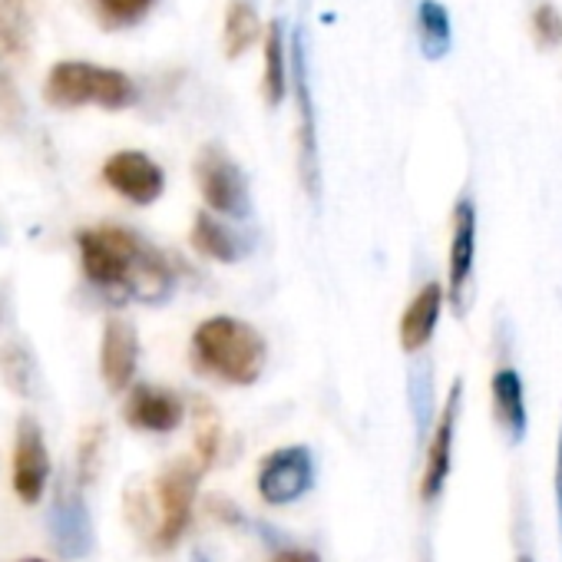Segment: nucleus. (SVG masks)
Wrapping results in <instances>:
<instances>
[{
  "mask_svg": "<svg viewBox=\"0 0 562 562\" xmlns=\"http://www.w3.org/2000/svg\"><path fill=\"white\" fill-rule=\"evenodd\" d=\"M80 261L90 285H97L113 302L162 305L176 289V271L166 255L146 245L133 228L97 225L77 235Z\"/></svg>",
  "mask_w": 562,
  "mask_h": 562,
  "instance_id": "nucleus-1",
  "label": "nucleus"
},
{
  "mask_svg": "<svg viewBox=\"0 0 562 562\" xmlns=\"http://www.w3.org/2000/svg\"><path fill=\"white\" fill-rule=\"evenodd\" d=\"M192 364L232 387H251L268 364L261 331L235 315H212L192 331Z\"/></svg>",
  "mask_w": 562,
  "mask_h": 562,
  "instance_id": "nucleus-2",
  "label": "nucleus"
},
{
  "mask_svg": "<svg viewBox=\"0 0 562 562\" xmlns=\"http://www.w3.org/2000/svg\"><path fill=\"white\" fill-rule=\"evenodd\" d=\"M44 97L50 106L74 110V106H103V110H126L136 103V83L113 67H97L87 60H60L50 67L44 83Z\"/></svg>",
  "mask_w": 562,
  "mask_h": 562,
  "instance_id": "nucleus-3",
  "label": "nucleus"
},
{
  "mask_svg": "<svg viewBox=\"0 0 562 562\" xmlns=\"http://www.w3.org/2000/svg\"><path fill=\"white\" fill-rule=\"evenodd\" d=\"M202 470L205 467L199 460H176L159 473V480H156L159 522H156V532H153L156 549H172L182 539V532L189 529Z\"/></svg>",
  "mask_w": 562,
  "mask_h": 562,
  "instance_id": "nucleus-4",
  "label": "nucleus"
},
{
  "mask_svg": "<svg viewBox=\"0 0 562 562\" xmlns=\"http://www.w3.org/2000/svg\"><path fill=\"white\" fill-rule=\"evenodd\" d=\"M195 182L205 199V205L228 218H248L251 199L241 166L215 143L202 146L195 156Z\"/></svg>",
  "mask_w": 562,
  "mask_h": 562,
  "instance_id": "nucleus-5",
  "label": "nucleus"
},
{
  "mask_svg": "<svg viewBox=\"0 0 562 562\" xmlns=\"http://www.w3.org/2000/svg\"><path fill=\"white\" fill-rule=\"evenodd\" d=\"M292 83H295V106H299V176L312 202L322 195V153H318V120L312 100V80L305 64V41L302 31L292 37Z\"/></svg>",
  "mask_w": 562,
  "mask_h": 562,
  "instance_id": "nucleus-6",
  "label": "nucleus"
},
{
  "mask_svg": "<svg viewBox=\"0 0 562 562\" xmlns=\"http://www.w3.org/2000/svg\"><path fill=\"white\" fill-rule=\"evenodd\" d=\"M258 496L268 506H289L312 493L315 486V457L308 447L292 443V447H278L271 450L261 467H258Z\"/></svg>",
  "mask_w": 562,
  "mask_h": 562,
  "instance_id": "nucleus-7",
  "label": "nucleus"
},
{
  "mask_svg": "<svg viewBox=\"0 0 562 562\" xmlns=\"http://www.w3.org/2000/svg\"><path fill=\"white\" fill-rule=\"evenodd\" d=\"M473 274H476V205L470 195H463L453 205L450 251H447V299L457 315L470 312Z\"/></svg>",
  "mask_w": 562,
  "mask_h": 562,
  "instance_id": "nucleus-8",
  "label": "nucleus"
},
{
  "mask_svg": "<svg viewBox=\"0 0 562 562\" xmlns=\"http://www.w3.org/2000/svg\"><path fill=\"white\" fill-rule=\"evenodd\" d=\"M50 539L64 559H87L97 546L90 506L83 499L80 483H74L70 476L57 483L50 499Z\"/></svg>",
  "mask_w": 562,
  "mask_h": 562,
  "instance_id": "nucleus-9",
  "label": "nucleus"
},
{
  "mask_svg": "<svg viewBox=\"0 0 562 562\" xmlns=\"http://www.w3.org/2000/svg\"><path fill=\"white\" fill-rule=\"evenodd\" d=\"M460 407H463V381L457 378L450 394H447V401H443V411H440V417L434 424L427 453H424V473H420V499L424 503H437L443 496L447 480H450Z\"/></svg>",
  "mask_w": 562,
  "mask_h": 562,
  "instance_id": "nucleus-10",
  "label": "nucleus"
},
{
  "mask_svg": "<svg viewBox=\"0 0 562 562\" xmlns=\"http://www.w3.org/2000/svg\"><path fill=\"white\" fill-rule=\"evenodd\" d=\"M103 179L113 192L130 199L133 205H153L166 189V172L156 159H149L139 149L113 153L103 162Z\"/></svg>",
  "mask_w": 562,
  "mask_h": 562,
  "instance_id": "nucleus-11",
  "label": "nucleus"
},
{
  "mask_svg": "<svg viewBox=\"0 0 562 562\" xmlns=\"http://www.w3.org/2000/svg\"><path fill=\"white\" fill-rule=\"evenodd\" d=\"M50 480V453L41 424L24 414L18 420V440H14V493L24 503H41Z\"/></svg>",
  "mask_w": 562,
  "mask_h": 562,
  "instance_id": "nucleus-12",
  "label": "nucleus"
},
{
  "mask_svg": "<svg viewBox=\"0 0 562 562\" xmlns=\"http://www.w3.org/2000/svg\"><path fill=\"white\" fill-rule=\"evenodd\" d=\"M123 417L133 430L143 434H172L182 417H186V404L179 394L156 387V384H136L123 404Z\"/></svg>",
  "mask_w": 562,
  "mask_h": 562,
  "instance_id": "nucleus-13",
  "label": "nucleus"
},
{
  "mask_svg": "<svg viewBox=\"0 0 562 562\" xmlns=\"http://www.w3.org/2000/svg\"><path fill=\"white\" fill-rule=\"evenodd\" d=\"M139 364V335L136 325L126 318H110L103 328V345H100V371L103 381L113 394L126 391L136 378Z\"/></svg>",
  "mask_w": 562,
  "mask_h": 562,
  "instance_id": "nucleus-14",
  "label": "nucleus"
},
{
  "mask_svg": "<svg viewBox=\"0 0 562 562\" xmlns=\"http://www.w3.org/2000/svg\"><path fill=\"white\" fill-rule=\"evenodd\" d=\"M443 299H447V292L437 285V281H427V285L414 295V302L404 308L401 325H397V338H401V348L407 355H417L434 341L437 325H440V312H443Z\"/></svg>",
  "mask_w": 562,
  "mask_h": 562,
  "instance_id": "nucleus-15",
  "label": "nucleus"
},
{
  "mask_svg": "<svg viewBox=\"0 0 562 562\" xmlns=\"http://www.w3.org/2000/svg\"><path fill=\"white\" fill-rule=\"evenodd\" d=\"M493 397V417L499 430L509 437V443H522L529 430V411H526V391L516 368H499L490 381Z\"/></svg>",
  "mask_w": 562,
  "mask_h": 562,
  "instance_id": "nucleus-16",
  "label": "nucleus"
},
{
  "mask_svg": "<svg viewBox=\"0 0 562 562\" xmlns=\"http://www.w3.org/2000/svg\"><path fill=\"white\" fill-rule=\"evenodd\" d=\"M192 248L212 261H222V265H235L248 255V238L238 235L232 225H225L222 218H215L212 212H199L195 222H192Z\"/></svg>",
  "mask_w": 562,
  "mask_h": 562,
  "instance_id": "nucleus-17",
  "label": "nucleus"
},
{
  "mask_svg": "<svg viewBox=\"0 0 562 562\" xmlns=\"http://www.w3.org/2000/svg\"><path fill=\"white\" fill-rule=\"evenodd\" d=\"M34 41V14L27 0H0V57L24 60Z\"/></svg>",
  "mask_w": 562,
  "mask_h": 562,
  "instance_id": "nucleus-18",
  "label": "nucleus"
},
{
  "mask_svg": "<svg viewBox=\"0 0 562 562\" xmlns=\"http://www.w3.org/2000/svg\"><path fill=\"white\" fill-rule=\"evenodd\" d=\"M417 37H420V54L427 60H443L453 47V24L443 4L437 0H420L417 4Z\"/></svg>",
  "mask_w": 562,
  "mask_h": 562,
  "instance_id": "nucleus-19",
  "label": "nucleus"
},
{
  "mask_svg": "<svg viewBox=\"0 0 562 562\" xmlns=\"http://www.w3.org/2000/svg\"><path fill=\"white\" fill-rule=\"evenodd\" d=\"M289 64H285V37H281V24L271 21L265 34V77H261V93L268 106H278L289 93Z\"/></svg>",
  "mask_w": 562,
  "mask_h": 562,
  "instance_id": "nucleus-20",
  "label": "nucleus"
},
{
  "mask_svg": "<svg viewBox=\"0 0 562 562\" xmlns=\"http://www.w3.org/2000/svg\"><path fill=\"white\" fill-rule=\"evenodd\" d=\"M261 34L258 24V11L251 0H228V11H225V31H222V44H225V57L238 60Z\"/></svg>",
  "mask_w": 562,
  "mask_h": 562,
  "instance_id": "nucleus-21",
  "label": "nucleus"
},
{
  "mask_svg": "<svg viewBox=\"0 0 562 562\" xmlns=\"http://www.w3.org/2000/svg\"><path fill=\"white\" fill-rule=\"evenodd\" d=\"M0 381H4L18 397L37 394V361L24 345L0 348Z\"/></svg>",
  "mask_w": 562,
  "mask_h": 562,
  "instance_id": "nucleus-22",
  "label": "nucleus"
},
{
  "mask_svg": "<svg viewBox=\"0 0 562 562\" xmlns=\"http://www.w3.org/2000/svg\"><path fill=\"white\" fill-rule=\"evenodd\" d=\"M153 4H156V0H93L97 18H100L103 27H110V31H120V27L136 24Z\"/></svg>",
  "mask_w": 562,
  "mask_h": 562,
  "instance_id": "nucleus-23",
  "label": "nucleus"
},
{
  "mask_svg": "<svg viewBox=\"0 0 562 562\" xmlns=\"http://www.w3.org/2000/svg\"><path fill=\"white\" fill-rule=\"evenodd\" d=\"M195 453H199V463L209 470L218 457V417L212 414L209 404H199V417H195Z\"/></svg>",
  "mask_w": 562,
  "mask_h": 562,
  "instance_id": "nucleus-24",
  "label": "nucleus"
},
{
  "mask_svg": "<svg viewBox=\"0 0 562 562\" xmlns=\"http://www.w3.org/2000/svg\"><path fill=\"white\" fill-rule=\"evenodd\" d=\"M103 440H106V430L103 424H90L80 437V457H77V476L80 483H90L100 470V453H103Z\"/></svg>",
  "mask_w": 562,
  "mask_h": 562,
  "instance_id": "nucleus-25",
  "label": "nucleus"
},
{
  "mask_svg": "<svg viewBox=\"0 0 562 562\" xmlns=\"http://www.w3.org/2000/svg\"><path fill=\"white\" fill-rule=\"evenodd\" d=\"M411 407H414L417 430L424 434L427 420H430V374L424 368H417L414 378H411Z\"/></svg>",
  "mask_w": 562,
  "mask_h": 562,
  "instance_id": "nucleus-26",
  "label": "nucleus"
},
{
  "mask_svg": "<svg viewBox=\"0 0 562 562\" xmlns=\"http://www.w3.org/2000/svg\"><path fill=\"white\" fill-rule=\"evenodd\" d=\"M532 34H536V41L542 47H555L562 41V18H559V11L552 4L536 8V14H532Z\"/></svg>",
  "mask_w": 562,
  "mask_h": 562,
  "instance_id": "nucleus-27",
  "label": "nucleus"
},
{
  "mask_svg": "<svg viewBox=\"0 0 562 562\" xmlns=\"http://www.w3.org/2000/svg\"><path fill=\"white\" fill-rule=\"evenodd\" d=\"M21 120V97H18V87L14 80L0 70V123L4 126H14Z\"/></svg>",
  "mask_w": 562,
  "mask_h": 562,
  "instance_id": "nucleus-28",
  "label": "nucleus"
},
{
  "mask_svg": "<svg viewBox=\"0 0 562 562\" xmlns=\"http://www.w3.org/2000/svg\"><path fill=\"white\" fill-rule=\"evenodd\" d=\"M268 562H322V555L315 549H302V546H281L271 552Z\"/></svg>",
  "mask_w": 562,
  "mask_h": 562,
  "instance_id": "nucleus-29",
  "label": "nucleus"
},
{
  "mask_svg": "<svg viewBox=\"0 0 562 562\" xmlns=\"http://www.w3.org/2000/svg\"><path fill=\"white\" fill-rule=\"evenodd\" d=\"M555 516H559V536H562V424L555 440Z\"/></svg>",
  "mask_w": 562,
  "mask_h": 562,
  "instance_id": "nucleus-30",
  "label": "nucleus"
},
{
  "mask_svg": "<svg viewBox=\"0 0 562 562\" xmlns=\"http://www.w3.org/2000/svg\"><path fill=\"white\" fill-rule=\"evenodd\" d=\"M192 562H212V559H209L205 552H195V555H192Z\"/></svg>",
  "mask_w": 562,
  "mask_h": 562,
  "instance_id": "nucleus-31",
  "label": "nucleus"
},
{
  "mask_svg": "<svg viewBox=\"0 0 562 562\" xmlns=\"http://www.w3.org/2000/svg\"><path fill=\"white\" fill-rule=\"evenodd\" d=\"M516 562H536V559H532V555H519Z\"/></svg>",
  "mask_w": 562,
  "mask_h": 562,
  "instance_id": "nucleus-32",
  "label": "nucleus"
},
{
  "mask_svg": "<svg viewBox=\"0 0 562 562\" xmlns=\"http://www.w3.org/2000/svg\"><path fill=\"white\" fill-rule=\"evenodd\" d=\"M24 562H47V559H34V555H31V559H24Z\"/></svg>",
  "mask_w": 562,
  "mask_h": 562,
  "instance_id": "nucleus-33",
  "label": "nucleus"
}]
</instances>
